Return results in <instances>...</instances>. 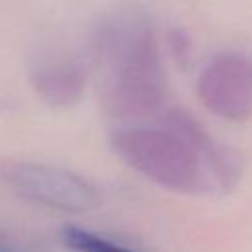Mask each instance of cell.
Masks as SVG:
<instances>
[{"instance_id":"4","label":"cell","mask_w":252,"mask_h":252,"mask_svg":"<svg viewBox=\"0 0 252 252\" xmlns=\"http://www.w3.org/2000/svg\"><path fill=\"white\" fill-rule=\"evenodd\" d=\"M201 102L219 118L242 122L252 116V59L222 53L207 63L197 81Z\"/></svg>"},{"instance_id":"3","label":"cell","mask_w":252,"mask_h":252,"mask_svg":"<svg viewBox=\"0 0 252 252\" xmlns=\"http://www.w3.org/2000/svg\"><path fill=\"white\" fill-rule=\"evenodd\" d=\"M4 179L22 199L65 213H85L98 205L96 189L81 175L45 163H8Z\"/></svg>"},{"instance_id":"6","label":"cell","mask_w":252,"mask_h":252,"mask_svg":"<svg viewBox=\"0 0 252 252\" xmlns=\"http://www.w3.org/2000/svg\"><path fill=\"white\" fill-rule=\"evenodd\" d=\"M0 252H14V248L12 246H6V242L0 240Z\"/></svg>"},{"instance_id":"2","label":"cell","mask_w":252,"mask_h":252,"mask_svg":"<svg viewBox=\"0 0 252 252\" xmlns=\"http://www.w3.org/2000/svg\"><path fill=\"white\" fill-rule=\"evenodd\" d=\"M104 104L116 118H146L165 100L167 77L158 35L140 14L118 20L104 47Z\"/></svg>"},{"instance_id":"1","label":"cell","mask_w":252,"mask_h":252,"mask_svg":"<svg viewBox=\"0 0 252 252\" xmlns=\"http://www.w3.org/2000/svg\"><path fill=\"white\" fill-rule=\"evenodd\" d=\"M163 128L134 126L114 134L116 154L134 171L167 191L201 195L230 191L242 163L187 112L169 110Z\"/></svg>"},{"instance_id":"5","label":"cell","mask_w":252,"mask_h":252,"mask_svg":"<svg viewBox=\"0 0 252 252\" xmlns=\"http://www.w3.org/2000/svg\"><path fill=\"white\" fill-rule=\"evenodd\" d=\"M61 238L65 246L71 248L73 252H134L126 246H120L100 234H94L79 226H65Z\"/></svg>"}]
</instances>
